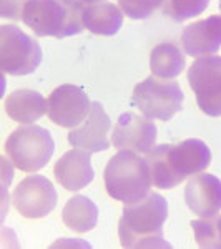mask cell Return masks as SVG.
I'll return each instance as SVG.
<instances>
[{"label":"cell","mask_w":221,"mask_h":249,"mask_svg":"<svg viewBox=\"0 0 221 249\" xmlns=\"http://www.w3.org/2000/svg\"><path fill=\"white\" fill-rule=\"evenodd\" d=\"M208 3L210 0H165L163 12L175 22H184L204 12Z\"/></svg>","instance_id":"21"},{"label":"cell","mask_w":221,"mask_h":249,"mask_svg":"<svg viewBox=\"0 0 221 249\" xmlns=\"http://www.w3.org/2000/svg\"><path fill=\"white\" fill-rule=\"evenodd\" d=\"M110 128V116L103 110L102 103L93 102L85 122L77 128H72V131L68 133V143L88 153H100L110 148V142H108Z\"/></svg>","instance_id":"11"},{"label":"cell","mask_w":221,"mask_h":249,"mask_svg":"<svg viewBox=\"0 0 221 249\" xmlns=\"http://www.w3.org/2000/svg\"><path fill=\"white\" fill-rule=\"evenodd\" d=\"M47 115L62 128L80 126L90 113L92 103L85 91L77 85H60L48 95Z\"/></svg>","instance_id":"9"},{"label":"cell","mask_w":221,"mask_h":249,"mask_svg":"<svg viewBox=\"0 0 221 249\" xmlns=\"http://www.w3.org/2000/svg\"><path fill=\"white\" fill-rule=\"evenodd\" d=\"M168 158H170L175 175L183 183L186 178L200 175L210 166L211 151L202 140L190 138L178 144H170Z\"/></svg>","instance_id":"14"},{"label":"cell","mask_w":221,"mask_h":249,"mask_svg":"<svg viewBox=\"0 0 221 249\" xmlns=\"http://www.w3.org/2000/svg\"><path fill=\"white\" fill-rule=\"evenodd\" d=\"M184 201L200 218H210L221 211V181L208 173L195 175L184 186Z\"/></svg>","instance_id":"12"},{"label":"cell","mask_w":221,"mask_h":249,"mask_svg":"<svg viewBox=\"0 0 221 249\" xmlns=\"http://www.w3.org/2000/svg\"><path fill=\"white\" fill-rule=\"evenodd\" d=\"M83 3H95V2H103V0H82Z\"/></svg>","instance_id":"25"},{"label":"cell","mask_w":221,"mask_h":249,"mask_svg":"<svg viewBox=\"0 0 221 249\" xmlns=\"http://www.w3.org/2000/svg\"><path fill=\"white\" fill-rule=\"evenodd\" d=\"M220 10H221V0H220Z\"/></svg>","instance_id":"27"},{"label":"cell","mask_w":221,"mask_h":249,"mask_svg":"<svg viewBox=\"0 0 221 249\" xmlns=\"http://www.w3.org/2000/svg\"><path fill=\"white\" fill-rule=\"evenodd\" d=\"M196 244L200 248H221V236L218 230V214L210 218L191 221Z\"/></svg>","instance_id":"22"},{"label":"cell","mask_w":221,"mask_h":249,"mask_svg":"<svg viewBox=\"0 0 221 249\" xmlns=\"http://www.w3.org/2000/svg\"><path fill=\"white\" fill-rule=\"evenodd\" d=\"M118 3L127 17L133 20H143L151 17L156 10L162 9L165 0H118Z\"/></svg>","instance_id":"23"},{"label":"cell","mask_w":221,"mask_h":249,"mask_svg":"<svg viewBox=\"0 0 221 249\" xmlns=\"http://www.w3.org/2000/svg\"><path fill=\"white\" fill-rule=\"evenodd\" d=\"M5 155L17 170L37 173L45 168L55 151L50 131L37 124H23L9 135L5 142Z\"/></svg>","instance_id":"4"},{"label":"cell","mask_w":221,"mask_h":249,"mask_svg":"<svg viewBox=\"0 0 221 249\" xmlns=\"http://www.w3.org/2000/svg\"><path fill=\"white\" fill-rule=\"evenodd\" d=\"M183 98L182 88L175 80H165L151 75L136 83L131 103L148 118L168 122L182 110Z\"/></svg>","instance_id":"5"},{"label":"cell","mask_w":221,"mask_h":249,"mask_svg":"<svg viewBox=\"0 0 221 249\" xmlns=\"http://www.w3.org/2000/svg\"><path fill=\"white\" fill-rule=\"evenodd\" d=\"M188 83L195 91L200 110L208 116H221V57H200L188 68Z\"/></svg>","instance_id":"7"},{"label":"cell","mask_w":221,"mask_h":249,"mask_svg":"<svg viewBox=\"0 0 221 249\" xmlns=\"http://www.w3.org/2000/svg\"><path fill=\"white\" fill-rule=\"evenodd\" d=\"M42 60V48L34 37L15 25L0 27V68L3 75L34 73Z\"/></svg>","instance_id":"6"},{"label":"cell","mask_w":221,"mask_h":249,"mask_svg":"<svg viewBox=\"0 0 221 249\" xmlns=\"http://www.w3.org/2000/svg\"><path fill=\"white\" fill-rule=\"evenodd\" d=\"M30 0H0V17L9 20H22V12Z\"/></svg>","instance_id":"24"},{"label":"cell","mask_w":221,"mask_h":249,"mask_svg":"<svg viewBox=\"0 0 221 249\" xmlns=\"http://www.w3.org/2000/svg\"><path fill=\"white\" fill-rule=\"evenodd\" d=\"M5 113L10 116L14 122L32 124L34 122L42 118L48 110L47 98H43L38 91L20 88L15 90L5 98Z\"/></svg>","instance_id":"16"},{"label":"cell","mask_w":221,"mask_h":249,"mask_svg":"<svg viewBox=\"0 0 221 249\" xmlns=\"http://www.w3.org/2000/svg\"><path fill=\"white\" fill-rule=\"evenodd\" d=\"M218 230H220V236H221V214H218Z\"/></svg>","instance_id":"26"},{"label":"cell","mask_w":221,"mask_h":249,"mask_svg":"<svg viewBox=\"0 0 221 249\" xmlns=\"http://www.w3.org/2000/svg\"><path fill=\"white\" fill-rule=\"evenodd\" d=\"M168 216L166 199L158 193H148L143 199L127 203L118 223L123 248H170L163 241V223Z\"/></svg>","instance_id":"1"},{"label":"cell","mask_w":221,"mask_h":249,"mask_svg":"<svg viewBox=\"0 0 221 249\" xmlns=\"http://www.w3.org/2000/svg\"><path fill=\"white\" fill-rule=\"evenodd\" d=\"M62 219L65 226L75 232H88L96 226L98 208L90 198L83 195H75L67 201L62 211Z\"/></svg>","instance_id":"18"},{"label":"cell","mask_w":221,"mask_h":249,"mask_svg":"<svg viewBox=\"0 0 221 249\" xmlns=\"http://www.w3.org/2000/svg\"><path fill=\"white\" fill-rule=\"evenodd\" d=\"M182 47L193 58L218 53L221 48V15L193 22L182 32Z\"/></svg>","instance_id":"13"},{"label":"cell","mask_w":221,"mask_h":249,"mask_svg":"<svg viewBox=\"0 0 221 249\" xmlns=\"http://www.w3.org/2000/svg\"><path fill=\"white\" fill-rule=\"evenodd\" d=\"M103 183L111 198L125 204L143 199L153 186L147 161L133 151H118L111 156L103 171Z\"/></svg>","instance_id":"3"},{"label":"cell","mask_w":221,"mask_h":249,"mask_svg":"<svg viewBox=\"0 0 221 249\" xmlns=\"http://www.w3.org/2000/svg\"><path fill=\"white\" fill-rule=\"evenodd\" d=\"M156 133L158 131L151 118L136 113H123L111 131V146L118 151L147 153L155 146Z\"/></svg>","instance_id":"10"},{"label":"cell","mask_w":221,"mask_h":249,"mask_svg":"<svg viewBox=\"0 0 221 249\" xmlns=\"http://www.w3.org/2000/svg\"><path fill=\"white\" fill-rule=\"evenodd\" d=\"M82 0H30L22 12V22L37 37L65 38L83 29Z\"/></svg>","instance_id":"2"},{"label":"cell","mask_w":221,"mask_h":249,"mask_svg":"<svg viewBox=\"0 0 221 249\" xmlns=\"http://www.w3.org/2000/svg\"><path fill=\"white\" fill-rule=\"evenodd\" d=\"M123 12L120 7H116L111 2H95L85 3L83 10V23L85 29L95 35H111L118 34L120 27L123 25Z\"/></svg>","instance_id":"17"},{"label":"cell","mask_w":221,"mask_h":249,"mask_svg":"<svg viewBox=\"0 0 221 249\" xmlns=\"http://www.w3.org/2000/svg\"><path fill=\"white\" fill-rule=\"evenodd\" d=\"M168 146L170 144H158L145 153V161L148 164L151 184L160 190H171L182 184V179L175 175L173 166L168 158Z\"/></svg>","instance_id":"20"},{"label":"cell","mask_w":221,"mask_h":249,"mask_svg":"<svg viewBox=\"0 0 221 249\" xmlns=\"http://www.w3.org/2000/svg\"><path fill=\"white\" fill-rule=\"evenodd\" d=\"M54 173L58 184L67 191H80L92 183L95 175L90 153L80 148H74L62 155V158L55 163Z\"/></svg>","instance_id":"15"},{"label":"cell","mask_w":221,"mask_h":249,"mask_svg":"<svg viewBox=\"0 0 221 249\" xmlns=\"http://www.w3.org/2000/svg\"><path fill=\"white\" fill-rule=\"evenodd\" d=\"M184 68V55L173 42L158 43L150 55V70L155 77L173 80Z\"/></svg>","instance_id":"19"},{"label":"cell","mask_w":221,"mask_h":249,"mask_svg":"<svg viewBox=\"0 0 221 249\" xmlns=\"http://www.w3.org/2000/svg\"><path fill=\"white\" fill-rule=\"evenodd\" d=\"M58 201V193L48 178L42 175H30L23 178L14 193L12 204L27 219L45 218L55 210Z\"/></svg>","instance_id":"8"}]
</instances>
